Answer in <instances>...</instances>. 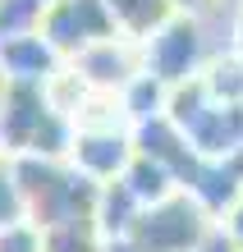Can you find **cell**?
I'll use <instances>...</instances> for the list:
<instances>
[{
    "mask_svg": "<svg viewBox=\"0 0 243 252\" xmlns=\"http://www.w3.org/2000/svg\"><path fill=\"white\" fill-rule=\"evenodd\" d=\"M23 220H28V202H23L19 174H14V165H9V160H0V229L23 225Z\"/></svg>",
    "mask_w": 243,
    "mask_h": 252,
    "instance_id": "obj_19",
    "label": "cell"
},
{
    "mask_svg": "<svg viewBox=\"0 0 243 252\" xmlns=\"http://www.w3.org/2000/svg\"><path fill=\"white\" fill-rule=\"evenodd\" d=\"M51 110V96H46V83L37 78H9V96H5V110H0V147L14 156H23L33 147V133L37 124L46 120Z\"/></svg>",
    "mask_w": 243,
    "mask_h": 252,
    "instance_id": "obj_6",
    "label": "cell"
},
{
    "mask_svg": "<svg viewBox=\"0 0 243 252\" xmlns=\"http://www.w3.org/2000/svg\"><path fill=\"white\" fill-rule=\"evenodd\" d=\"M197 252H243V243L234 239L230 225H211V229L202 234V243H197Z\"/></svg>",
    "mask_w": 243,
    "mask_h": 252,
    "instance_id": "obj_21",
    "label": "cell"
},
{
    "mask_svg": "<svg viewBox=\"0 0 243 252\" xmlns=\"http://www.w3.org/2000/svg\"><path fill=\"white\" fill-rule=\"evenodd\" d=\"M46 5H51V0H46Z\"/></svg>",
    "mask_w": 243,
    "mask_h": 252,
    "instance_id": "obj_27",
    "label": "cell"
},
{
    "mask_svg": "<svg viewBox=\"0 0 243 252\" xmlns=\"http://www.w3.org/2000/svg\"><path fill=\"white\" fill-rule=\"evenodd\" d=\"M46 0H0V41L19 37V32H37Z\"/></svg>",
    "mask_w": 243,
    "mask_h": 252,
    "instance_id": "obj_18",
    "label": "cell"
},
{
    "mask_svg": "<svg viewBox=\"0 0 243 252\" xmlns=\"http://www.w3.org/2000/svg\"><path fill=\"white\" fill-rule=\"evenodd\" d=\"M23 202H28V220L37 229L51 225H78V220H97V202H101V179H92L87 170H65L51 156H33L23 152L14 160Z\"/></svg>",
    "mask_w": 243,
    "mask_h": 252,
    "instance_id": "obj_1",
    "label": "cell"
},
{
    "mask_svg": "<svg viewBox=\"0 0 243 252\" xmlns=\"http://www.w3.org/2000/svg\"><path fill=\"white\" fill-rule=\"evenodd\" d=\"M105 252H142L133 239H105Z\"/></svg>",
    "mask_w": 243,
    "mask_h": 252,
    "instance_id": "obj_24",
    "label": "cell"
},
{
    "mask_svg": "<svg viewBox=\"0 0 243 252\" xmlns=\"http://www.w3.org/2000/svg\"><path fill=\"white\" fill-rule=\"evenodd\" d=\"M73 165L87 170L92 179H119V174L129 170V160L138 156V147H133L129 138H119L115 128H83L78 142H73Z\"/></svg>",
    "mask_w": 243,
    "mask_h": 252,
    "instance_id": "obj_8",
    "label": "cell"
},
{
    "mask_svg": "<svg viewBox=\"0 0 243 252\" xmlns=\"http://www.w3.org/2000/svg\"><path fill=\"white\" fill-rule=\"evenodd\" d=\"M97 220H78V225H51L41 229V252H105L97 239Z\"/></svg>",
    "mask_w": 243,
    "mask_h": 252,
    "instance_id": "obj_15",
    "label": "cell"
},
{
    "mask_svg": "<svg viewBox=\"0 0 243 252\" xmlns=\"http://www.w3.org/2000/svg\"><path fill=\"white\" fill-rule=\"evenodd\" d=\"M225 225H230V229H234V239L243 243V202H239L234 211H230V220H225Z\"/></svg>",
    "mask_w": 243,
    "mask_h": 252,
    "instance_id": "obj_23",
    "label": "cell"
},
{
    "mask_svg": "<svg viewBox=\"0 0 243 252\" xmlns=\"http://www.w3.org/2000/svg\"><path fill=\"white\" fill-rule=\"evenodd\" d=\"M0 64H5L9 78H37V83H46L55 73V64H60V51L41 32H19V37L0 41Z\"/></svg>",
    "mask_w": 243,
    "mask_h": 252,
    "instance_id": "obj_10",
    "label": "cell"
},
{
    "mask_svg": "<svg viewBox=\"0 0 243 252\" xmlns=\"http://www.w3.org/2000/svg\"><path fill=\"white\" fill-rule=\"evenodd\" d=\"M0 252H41V229L37 225H9V229H0Z\"/></svg>",
    "mask_w": 243,
    "mask_h": 252,
    "instance_id": "obj_20",
    "label": "cell"
},
{
    "mask_svg": "<svg viewBox=\"0 0 243 252\" xmlns=\"http://www.w3.org/2000/svg\"><path fill=\"white\" fill-rule=\"evenodd\" d=\"M105 5H110V14L119 19L124 37H138V41H147L170 14H179L174 0H105Z\"/></svg>",
    "mask_w": 243,
    "mask_h": 252,
    "instance_id": "obj_13",
    "label": "cell"
},
{
    "mask_svg": "<svg viewBox=\"0 0 243 252\" xmlns=\"http://www.w3.org/2000/svg\"><path fill=\"white\" fill-rule=\"evenodd\" d=\"M216 5H220V0H174V9H184V14H207Z\"/></svg>",
    "mask_w": 243,
    "mask_h": 252,
    "instance_id": "obj_22",
    "label": "cell"
},
{
    "mask_svg": "<svg viewBox=\"0 0 243 252\" xmlns=\"http://www.w3.org/2000/svg\"><path fill=\"white\" fill-rule=\"evenodd\" d=\"M119 179H124V184L133 188V197H138L142 206H151V202H165L170 192H179V179H174V174L161 165V160H151V156H142V152L129 160V170L119 174Z\"/></svg>",
    "mask_w": 243,
    "mask_h": 252,
    "instance_id": "obj_12",
    "label": "cell"
},
{
    "mask_svg": "<svg viewBox=\"0 0 243 252\" xmlns=\"http://www.w3.org/2000/svg\"><path fill=\"white\" fill-rule=\"evenodd\" d=\"M142 202L133 197V188L124 179H105L101 184V202H97V229L105 239H124L133 229V220H138Z\"/></svg>",
    "mask_w": 243,
    "mask_h": 252,
    "instance_id": "obj_11",
    "label": "cell"
},
{
    "mask_svg": "<svg viewBox=\"0 0 243 252\" xmlns=\"http://www.w3.org/2000/svg\"><path fill=\"white\" fill-rule=\"evenodd\" d=\"M37 32L46 37L60 55H78L87 46H97V41L124 37V28H119V19L110 14L105 0H51Z\"/></svg>",
    "mask_w": 243,
    "mask_h": 252,
    "instance_id": "obj_3",
    "label": "cell"
},
{
    "mask_svg": "<svg viewBox=\"0 0 243 252\" xmlns=\"http://www.w3.org/2000/svg\"><path fill=\"white\" fill-rule=\"evenodd\" d=\"M234 51L243 55V5H239V14H234Z\"/></svg>",
    "mask_w": 243,
    "mask_h": 252,
    "instance_id": "obj_25",
    "label": "cell"
},
{
    "mask_svg": "<svg viewBox=\"0 0 243 252\" xmlns=\"http://www.w3.org/2000/svg\"><path fill=\"white\" fill-rule=\"evenodd\" d=\"M73 142H78V133H73V120L65 110H46V120L37 124V133H33V147L28 152L33 156H51V160H60V156H69L73 152Z\"/></svg>",
    "mask_w": 243,
    "mask_h": 252,
    "instance_id": "obj_14",
    "label": "cell"
},
{
    "mask_svg": "<svg viewBox=\"0 0 243 252\" xmlns=\"http://www.w3.org/2000/svg\"><path fill=\"white\" fill-rule=\"evenodd\" d=\"M211 225H216V216H211L188 188H179L165 202L142 206L124 239H133L142 252H197V243H202V234Z\"/></svg>",
    "mask_w": 243,
    "mask_h": 252,
    "instance_id": "obj_2",
    "label": "cell"
},
{
    "mask_svg": "<svg viewBox=\"0 0 243 252\" xmlns=\"http://www.w3.org/2000/svg\"><path fill=\"white\" fill-rule=\"evenodd\" d=\"M73 69H78L83 83L101 87V92H115V87H129L138 78V60H133V51L124 46V37H110V41H97V46H87L73 55Z\"/></svg>",
    "mask_w": 243,
    "mask_h": 252,
    "instance_id": "obj_9",
    "label": "cell"
},
{
    "mask_svg": "<svg viewBox=\"0 0 243 252\" xmlns=\"http://www.w3.org/2000/svg\"><path fill=\"white\" fill-rule=\"evenodd\" d=\"M165 83L156 78V73H138V78H133L129 87H124V110L133 115V120H151V115H161L165 110Z\"/></svg>",
    "mask_w": 243,
    "mask_h": 252,
    "instance_id": "obj_16",
    "label": "cell"
},
{
    "mask_svg": "<svg viewBox=\"0 0 243 252\" xmlns=\"http://www.w3.org/2000/svg\"><path fill=\"white\" fill-rule=\"evenodd\" d=\"M188 192L207 206L211 216H230L243 202V152L230 156H202V170L188 184Z\"/></svg>",
    "mask_w": 243,
    "mask_h": 252,
    "instance_id": "obj_7",
    "label": "cell"
},
{
    "mask_svg": "<svg viewBox=\"0 0 243 252\" xmlns=\"http://www.w3.org/2000/svg\"><path fill=\"white\" fill-rule=\"evenodd\" d=\"M5 96H9V73H5V64H0V110H5Z\"/></svg>",
    "mask_w": 243,
    "mask_h": 252,
    "instance_id": "obj_26",
    "label": "cell"
},
{
    "mask_svg": "<svg viewBox=\"0 0 243 252\" xmlns=\"http://www.w3.org/2000/svg\"><path fill=\"white\" fill-rule=\"evenodd\" d=\"M133 147H138L142 156L161 160V165L179 179V188H188V184L197 179V170H202L197 147L188 142V133L179 128L170 115H151V120H142V124H138V138H133Z\"/></svg>",
    "mask_w": 243,
    "mask_h": 252,
    "instance_id": "obj_5",
    "label": "cell"
},
{
    "mask_svg": "<svg viewBox=\"0 0 243 252\" xmlns=\"http://www.w3.org/2000/svg\"><path fill=\"white\" fill-rule=\"evenodd\" d=\"M202 23H197V14H170L156 32L147 37V73H156L165 87H179L202 73Z\"/></svg>",
    "mask_w": 243,
    "mask_h": 252,
    "instance_id": "obj_4",
    "label": "cell"
},
{
    "mask_svg": "<svg viewBox=\"0 0 243 252\" xmlns=\"http://www.w3.org/2000/svg\"><path fill=\"white\" fill-rule=\"evenodd\" d=\"M207 87H211V96L216 101H243V55H220V60H211L207 64Z\"/></svg>",
    "mask_w": 243,
    "mask_h": 252,
    "instance_id": "obj_17",
    "label": "cell"
}]
</instances>
